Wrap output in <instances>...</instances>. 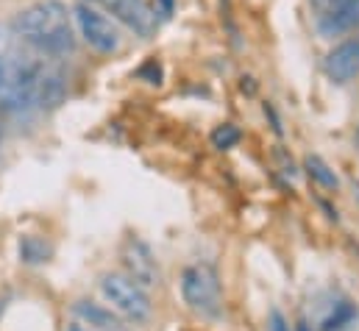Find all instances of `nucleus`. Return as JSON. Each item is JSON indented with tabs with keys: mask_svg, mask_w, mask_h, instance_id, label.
<instances>
[{
	"mask_svg": "<svg viewBox=\"0 0 359 331\" xmlns=\"http://www.w3.org/2000/svg\"><path fill=\"white\" fill-rule=\"evenodd\" d=\"M20 256H22V262H28V264H42V262L50 259V245H48L45 240L28 234V237L20 240Z\"/></svg>",
	"mask_w": 359,
	"mask_h": 331,
	"instance_id": "nucleus-12",
	"label": "nucleus"
},
{
	"mask_svg": "<svg viewBox=\"0 0 359 331\" xmlns=\"http://www.w3.org/2000/svg\"><path fill=\"white\" fill-rule=\"evenodd\" d=\"M76 315L95 331H134L131 326H126L117 315H111V309L95 304V301H79L76 304Z\"/></svg>",
	"mask_w": 359,
	"mask_h": 331,
	"instance_id": "nucleus-9",
	"label": "nucleus"
},
{
	"mask_svg": "<svg viewBox=\"0 0 359 331\" xmlns=\"http://www.w3.org/2000/svg\"><path fill=\"white\" fill-rule=\"evenodd\" d=\"M14 34L45 59H67L76 50V31L62 0H39L14 17Z\"/></svg>",
	"mask_w": 359,
	"mask_h": 331,
	"instance_id": "nucleus-1",
	"label": "nucleus"
},
{
	"mask_svg": "<svg viewBox=\"0 0 359 331\" xmlns=\"http://www.w3.org/2000/svg\"><path fill=\"white\" fill-rule=\"evenodd\" d=\"M76 25L84 36V42L90 45L92 50L109 56V53H117L120 48V36H117V28L111 25L109 17H103L97 8H92L87 3H79L76 6Z\"/></svg>",
	"mask_w": 359,
	"mask_h": 331,
	"instance_id": "nucleus-5",
	"label": "nucleus"
},
{
	"mask_svg": "<svg viewBox=\"0 0 359 331\" xmlns=\"http://www.w3.org/2000/svg\"><path fill=\"white\" fill-rule=\"evenodd\" d=\"M95 3H100L109 14H114L126 28H131L142 39H151L159 31L162 11L156 8V3L148 0H95Z\"/></svg>",
	"mask_w": 359,
	"mask_h": 331,
	"instance_id": "nucleus-4",
	"label": "nucleus"
},
{
	"mask_svg": "<svg viewBox=\"0 0 359 331\" xmlns=\"http://www.w3.org/2000/svg\"><path fill=\"white\" fill-rule=\"evenodd\" d=\"M156 8L162 11V17H170L176 8V0H156Z\"/></svg>",
	"mask_w": 359,
	"mask_h": 331,
	"instance_id": "nucleus-16",
	"label": "nucleus"
},
{
	"mask_svg": "<svg viewBox=\"0 0 359 331\" xmlns=\"http://www.w3.org/2000/svg\"><path fill=\"white\" fill-rule=\"evenodd\" d=\"M318 31L326 39L359 34V0H337L332 8L318 14Z\"/></svg>",
	"mask_w": 359,
	"mask_h": 331,
	"instance_id": "nucleus-8",
	"label": "nucleus"
},
{
	"mask_svg": "<svg viewBox=\"0 0 359 331\" xmlns=\"http://www.w3.org/2000/svg\"><path fill=\"white\" fill-rule=\"evenodd\" d=\"M181 298L195 315L209 318V320L220 318L223 315V287H220L217 267L209 262H195V264L184 267Z\"/></svg>",
	"mask_w": 359,
	"mask_h": 331,
	"instance_id": "nucleus-2",
	"label": "nucleus"
},
{
	"mask_svg": "<svg viewBox=\"0 0 359 331\" xmlns=\"http://www.w3.org/2000/svg\"><path fill=\"white\" fill-rule=\"evenodd\" d=\"M337 0H312V6H315V11L320 14V11H326V8H332Z\"/></svg>",
	"mask_w": 359,
	"mask_h": 331,
	"instance_id": "nucleus-17",
	"label": "nucleus"
},
{
	"mask_svg": "<svg viewBox=\"0 0 359 331\" xmlns=\"http://www.w3.org/2000/svg\"><path fill=\"white\" fill-rule=\"evenodd\" d=\"M100 292L111 304V309L134 326L148 323L154 315V304H151L148 290L142 284H137L134 278H128L126 273H106L100 278Z\"/></svg>",
	"mask_w": 359,
	"mask_h": 331,
	"instance_id": "nucleus-3",
	"label": "nucleus"
},
{
	"mask_svg": "<svg viewBox=\"0 0 359 331\" xmlns=\"http://www.w3.org/2000/svg\"><path fill=\"white\" fill-rule=\"evenodd\" d=\"M323 73L334 83H351L359 76V34L334 45L323 59Z\"/></svg>",
	"mask_w": 359,
	"mask_h": 331,
	"instance_id": "nucleus-7",
	"label": "nucleus"
},
{
	"mask_svg": "<svg viewBox=\"0 0 359 331\" xmlns=\"http://www.w3.org/2000/svg\"><path fill=\"white\" fill-rule=\"evenodd\" d=\"M67 331H90V329H87L84 323H79V320H76V323H70V326H67Z\"/></svg>",
	"mask_w": 359,
	"mask_h": 331,
	"instance_id": "nucleus-18",
	"label": "nucleus"
},
{
	"mask_svg": "<svg viewBox=\"0 0 359 331\" xmlns=\"http://www.w3.org/2000/svg\"><path fill=\"white\" fill-rule=\"evenodd\" d=\"M304 167H306V175H309L318 187H323V189H337V184H340V181H337V173L326 165L320 156H306Z\"/></svg>",
	"mask_w": 359,
	"mask_h": 331,
	"instance_id": "nucleus-11",
	"label": "nucleus"
},
{
	"mask_svg": "<svg viewBox=\"0 0 359 331\" xmlns=\"http://www.w3.org/2000/svg\"><path fill=\"white\" fill-rule=\"evenodd\" d=\"M354 318H357L354 304L340 301V304H334V306H332V312L323 318V326H320V331H346L351 323H354Z\"/></svg>",
	"mask_w": 359,
	"mask_h": 331,
	"instance_id": "nucleus-10",
	"label": "nucleus"
},
{
	"mask_svg": "<svg viewBox=\"0 0 359 331\" xmlns=\"http://www.w3.org/2000/svg\"><path fill=\"white\" fill-rule=\"evenodd\" d=\"M268 331H290V326H287V320H284V315L278 312V309H273L268 318Z\"/></svg>",
	"mask_w": 359,
	"mask_h": 331,
	"instance_id": "nucleus-15",
	"label": "nucleus"
},
{
	"mask_svg": "<svg viewBox=\"0 0 359 331\" xmlns=\"http://www.w3.org/2000/svg\"><path fill=\"white\" fill-rule=\"evenodd\" d=\"M120 259H123L126 276L134 278L137 284H142L145 290H151V287L159 284V264H156V256H154L151 245L142 243L140 237H126V240H123Z\"/></svg>",
	"mask_w": 359,
	"mask_h": 331,
	"instance_id": "nucleus-6",
	"label": "nucleus"
},
{
	"mask_svg": "<svg viewBox=\"0 0 359 331\" xmlns=\"http://www.w3.org/2000/svg\"><path fill=\"white\" fill-rule=\"evenodd\" d=\"M0 142H3V128H0Z\"/></svg>",
	"mask_w": 359,
	"mask_h": 331,
	"instance_id": "nucleus-20",
	"label": "nucleus"
},
{
	"mask_svg": "<svg viewBox=\"0 0 359 331\" xmlns=\"http://www.w3.org/2000/svg\"><path fill=\"white\" fill-rule=\"evenodd\" d=\"M240 140H243V131H240L234 123H223V126H217V128L212 131V145H215L217 151H231V148L240 145Z\"/></svg>",
	"mask_w": 359,
	"mask_h": 331,
	"instance_id": "nucleus-13",
	"label": "nucleus"
},
{
	"mask_svg": "<svg viewBox=\"0 0 359 331\" xmlns=\"http://www.w3.org/2000/svg\"><path fill=\"white\" fill-rule=\"evenodd\" d=\"M295 331H309V326H306V323H304V320H301V323H298V326H295Z\"/></svg>",
	"mask_w": 359,
	"mask_h": 331,
	"instance_id": "nucleus-19",
	"label": "nucleus"
},
{
	"mask_svg": "<svg viewBox=\"0 0 359 331\" xmlns=\"http://www.w3.org/2000/svg\"><path fill=\"white\" fill-rule=\"evenodd\" d=\"M0 67H3V62H0Z\"/></svg>",
	"mask_w": 359,
	"mask_h": 331,
	"instance_id": "nucleus-22",
	"label": "nucleus"
},
{
	"mask_svg": "<svg viewBox=\"0 0 359 331\" xmlns=\"http://www.w3.org/2000/svg\"><path fill=\"white\" fill-rule=\"evenodd\" d=\"M357 148H359V131H357Z\"/></svg>",
	"mask_w": 359,
	"mask_h": 331,
	"instance_id": "nucleus-21",
	"label": "nucleus"
},
{
	"mask_svg": "<svg viewBox=\"0 0 359 331\" xmlns=\"http://www.w3.org/2000/svg\"><path fill=\"white\" fill-rule=\"evenodd\" d=\"M148 73H151V83H162V67H159L154 59H151V62H145V65L137 70V76H140V79H142V76H148Z\"/></svg>",
	"mask_w": 359,
	"mask_h": 331,
	"instance_id": "nucleus-14",
	"label": "nucleus"
}]
</instances>
